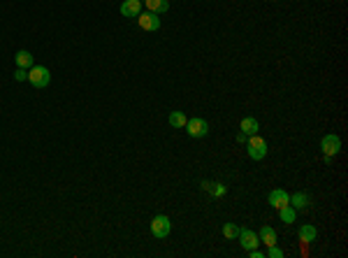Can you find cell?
<instances>
[{
    "label": "cell",
    "instance_id": "1",
    "mask_svg": "<svg viewBox=\"0 0 348 258\" xmlns=\"http://www.w3.org/2000/svg\"><path fill=\"white\" fill-rule=\"evenodd\" d=\"M28 82H31L35 89H44V86H49V82H51V75H49V70H46L44 65H33V68L28 70Z\"/></svg>",
    "mask_w": 348,
    "mask_h": 258
},
{
    "label": "cell",
    "instance_id": "2",
    "mask_svg": "<svg viewBox=\"0 0 348 258\" xmlns=\"http://www.w3.org/2000/svg\"><path fill=\"white\" fill-rule=\"evenodd\" d=\"M170 230H172V221L167 219L165 214H158V216H153L151 221V235L158 237V240H165L170 235Z\"/></svg>",
    "mask_w": 348,
    "mask_h": 258
},
{
    "label": "cell",
    "instance_id": "3",
    "mask_svg": "<svg viewBox=\"0 0 348 258\" xmlns=\"http://www.w3.org/2000/svg\"><path fill=\"white\" fill-rule=\"evenodd\" d=\"M246 147H249V156L253 160H262L267 156V142L262 137L251 135V140H246Z\"/></svg>",
    "mask_w": 348,
    "mask_h": 258
},
{
    "label": "cell",
    "instance_id": "4",
    "mask_svg": "<svg viewBox=\"0 0 348 258\" xmlns=\"http://www.w3.org/2000/svg\"><path fill=\"white\" fill-rule=\"evenodd\" d=\"M183 128H186V133H188L190 137H205L207 133H209V123H207L205 119L195 116V119H188Z\"/></svg>",
    "mask_w": 348,
    "mask_h": 258
},
{
    "label": "cell",
    "instance_id": "5",
    "mask_svg": "<svg viewBox=\"0 0 348 258\" xmlns=\"http://www.w3.org/2000/svg\"><path fill=\"white\" fill-rule=\"evenodd\" d=\"M237 240H239V244H242L246 251L258 249V247H260V237H258L253 230H249V228H239V233H237Z\"/></svg>",
    "mask_w": 348,
    "mask_h": 258
},
{
    "label": "cell",
    "instance_id": "6",
    "mask_svg": "<svg viewBox=\"0 0 348 258\" xmlns=\"http://www.w3.org/2000/svg\"><path fill=\"white\" fill-rule=\"evenodd\" d=\"M320 149H323L325 156H337L341 152V140L334 133H330V135H325L320 140Z\"/></svg>",
    "mask_w": 348,
    "mask_h": 258
},
{
    "label": "cell",
    "instance_id": "7",
    "mask_svg": "<svg viewBox=\"0 0 348 258\" xmlns=\"http://www.w3.org/2000/svg\"><path fill=\"white\" fill-rule=\"evenodd\" d=\"M267 200H269V205H272L274 209L279 212V209H283V207L290 205V193H288V191H283V189H274L272 193H269V198H267Z\"/></svg>",
    "mask_w": 348,
    "mask_h": 258
},
{
    "label": "cell",
    "instance_id": "8",
    "mask_svg": "<svg viewBox=\"0 0 348 258\" xmlns=\"http://www.w3.org/2000/svg\"><path fill=\"white\" fill-rule=\"evenodd\" d=\"M137 21H139V26H142L144 31H149V33L160 28V19H158V14H153V12H139Z\"/></svg>",
    "mask_w": 348,
    "mask_h": 258
},
{
    "label": "cell",
    "instance_id": "9",
    "mask_svg": "<svg viewBox=\"0 0 348 258\" xmlns=\"http://www.w3.org/2000/svg\"><path fill=\"white\" fill-rule=\"evenodd\" d=\"M142 12V0H123L121 2V14L126 19H137Z\"/></svg>",
    "mask_w": 348,
    "mask_h": 258
},
{
    "label": "cell",
    "instance_id": "10",
    "mask_svg": "<svg viewBox=\"0 0 348 258\" xmlns=\"http://www.w3.org/2000/svg\"><path fill=\"white\" fill-rule=\"evenodd\" d=\"M290 207H293V209H297V212L306 209V207H309V196H306V193H302V191L293 193V196H290Z\"/></svg>",
    "mask_w": 348,
    "mask_h": 258
},
{
    "label": "cell",
    "instance_id": "11",
    "mask_svg": "<svg viewBox=\"0 0 348 258\" xmlns=\"http://www.w3.org/2000/svg\"><path fill=\"white\" fill-rule=\"evenodd\" d=\"M144 5H146V12H153V14H163L170 9L167 0H144Z\"/></svg>",
    "mask_w": 348,
    "mask_h": 258
},
{
    "label": "cell",
    "instance_id": "12",
    "mask_svg": "<svg viewBox=\"0 0 348 258\" xmlns=\"http://www.w3.org/2000/svg\"><path fill=\"white\" fill-rule=\"evenodd\" d=\"M239 128H242L244 135L251 137V135H258V130H260V123H258L253 116H244V119H242V126H239Z\"/></svg>",
    "mask_w": 348,
    "mask_h": 258
},
{
    "label": "cell",
    "instance_id": "13",
    "mask_svg": "<svg viewBox=\"0 0 348 258\" xmlns=\"http://www.w3.org/2000/svg\"><path fill=\"white\" fill-rule=\"evenodd\" d=\"M316 237H318V230L313 226H302L300 228V242H304V244H311V242H316Z\"/></svg>",
    "mask_w": 348,
    "mask_h": 258
},
{
    "label": "cell",
    "instance_id": "14",
    "mask_svg": "<svg viewBox=\"0 0 348 258\" xmlns=\"http://www.w3.org/2000/svg\"><path fill=\"white\" fill-rule=\"evenodd\" d=\"M14 61H16V68H33V53L21 49V52L14 53Z\"/></svg>",
    "mask_w": 348,
    "mask_h": 258
},
{
    "label": "cell",
    "instance_id": "15",
    "mask_svg": "<svg viewBox=\"0 0 348 258\" xmlns=\"http://www.w3.org/2000/svg\"><path fill=\"white\" fill-rule=\"evenodd\" d=\"M260 242L267 244V247H272V244H276V233H274V228L272 226H262L260 228Z\"/></svg>",
    "mask_w": 348,
    "mask_h": 258
},
{
    "label": "cell",
    "instance_id": "16",
    "mask_svg": "<svg viewBox=\"0 0 348 258\" xmlns=\"http://www.w3.org/2000/svg\"><path fill=\"white\" fill-rule=\"evenodd\" d=\"M186 114L183 112H170V116H167V123L172 126V128H183L186 126Z\"/></svg>",
    "mask_w": 348,
    "mask_h": 258
},
{
    "label": "cell",
    "instance_id": "17",
    "mask_svg": "<svg viewBox=\"0 0 348 258\" xmlns=\"http://www.w3.org/2000/svg\"><path fill=\"white\" fill-rule=\"evenodd\" d=\"M279 216H281L283 223H293L295 216H297V209H293V207L288 205V207H283V209H279Z\"/></svg>",
    "mask_w": 348,
    "mask_h": 258
},
{
    "label": "cell",
    "instance_id": "18",
    "mask_svg": "<svg viewBox=\"0 0 348 258\" xmlns=\"http://www.w3.org/2000/svg\"><path fill=\"white\" fill-rule=\"evenodd\" d=\"M237 233H239V228H237L235 223H225V226H223V235H225L227 240H235Z\"/></svg>",
    "mask_w": 348,
    "mask_h": 258
},
{
    "label": "cell",
    "instance_id": "19",
    "mask_svg": "<svg viewBox=\"0 0 348 258\" xmlns=\"http://www.w3.org/2000/svg\"><path fill=\"white\" fill-rule=\"evenodd\" d=\"M14 79H16V82H28V70H26V68H16Z\"/></svg>",
    "mask_w": 348,
    "mask_h": 258
},
{
    "label": "cell",
    "instance_id": "20",
    "mask_svg": "<svg viewBox=\"0 0 348 258\" xmlns=\"http://www.w3.org/2000/svg\"><path fill=\"white\" fill-rule=\"evenodd\" d=\"M267 256H269V258H281V256H283V251H281L276 244H272V247H269V251H267Z\"/></svg>",
    "mask_w": 348,
    "mask_h": 258
},
{
    "label": "cell",
    "instance_id": "21",
    "mask_svg": "<svg viewBox=\"0 0 348 258\" xmlns=\"http://www.w3.org/2000/svg\"><path fill=\"white\" fill-rule=\"evenodd\" d=\"M225 186H223V184H214V186H212V193H214V196H225Z\"/></svg>",
    "mask_w": 348,
    "mask_h": 258
},
{
    "label": "cell",
    "instance_id": "22",
    "mask_svg": "<svg viewBox=\"0 0 348 258\" xmlns=\"http://www.w3.org/2000/svg\"><path fill=\"white\" fill-rule=\"evenodd\" d=\"M249 256H251V258H262L265 254H262L260 249H251V251H249Z\"/></svg>",
    "mask_w": 348,
    "mask_h": 258
}]
</instances>
